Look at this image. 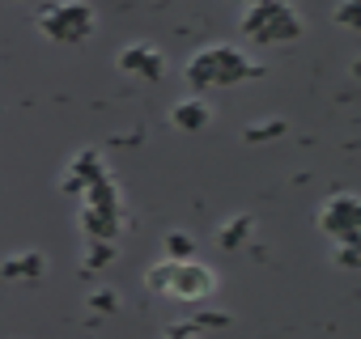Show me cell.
I'll return each mask as SVG.
<instances>
[{"mask_svg":"<svg viewBox=\"0 0 361 339\" xmlns=\"http://www.w3.org/2000/svg\"><path fill=\"white\" fill-rule=\"evenodd\" d=\"M149 288L157 293H174L183 301H200L204 293H213V276L196 263H161L149 271Z\"/></svg>","mask_w":361,"mask_h":339,"instance_id":"obj_1","label":"cell"},{"mask_svg":"<svg viewBox=\"0 0 361 339\" xmlns=\"http://www.w3.org/2000/svg\"><path fill=\"white\" fill-rule=\"evenodd\" d=\"M39 26L51 43H81L94 30V9L90 5H51L39 13Z\"/></svg>","mask_w":361,"mask_h":339,"instance_id":"obj_2","label":"cell"},{"mask_svg":"<svg viewBox=\"0 0 361 339\" xmlns=\"http://www.w3.org/2000/svg\"><path fill=\"white\" fill-rule=\"evenodd\" d=\"M357 221H361V204H357V196H336L327 208H323V217H319V225L344 246H357Z\"/></svg>","mask_w":361,"mask_h":339,"instance_id":"obj_3","label":"cell"},{"mask_svg":"<svg viewBox=\"0 0 361 339\" xmlns=\"http://www.w3.org/2000/svg\"><path fill=\"white\" fill-rule=\"evenodd\" d=\"M119 68H123V72H136V77H149V81H161L166 60H161V51L136 43V47H123V51H119Z\"/></svg>","mask_w":361,"mask_h":339,"instance_id":"obj_4","label":"cell"},{"mask_svg":"<svg viewBox=\"0 0 361 339\" xmlns=\"http://www.w3.org/2000/svg\"><path fill=\"white\" fill-rule=\"evenodd\" d=\"M298 34H302V22H298L293 5H281V0H276V9L264 22V30L255 34V43H281V39H298Z\"/></svg>","mask_w":361,"mask_h":339,"instance_id":"obj_5","label":"cell"},{"mask_svg":"<svg viewBox=\"0 0 361 339\" xmlns=\"http://www.w3.org/2000/svg\"><path fill=\"white\" fill-rule=\"evenodd\" d=\"M170 123L183 127V132H204V127L213 123V106L200 102V98H188V102H178V106L170 110Z\"/></svg>","mask_w":361,"mask_h":339,"instance_id":"obj_6","label":"cell"},{"mask_svg":"<svg viewBox=\"0 0 361 339\" xmlns=\"http://www.w3.org/2000/svg\"><path fill=\"white\" fill-rule=\"evenodd\" d=\"M43 271H47V259H43L39 250H30V255H13V259L0 263V276H5V280H39Z\"/></svg>","mask_w":361,"mask_h":339,"instance_id":"obj_7","label":"cell"},{"mask_svg":"<svg viewBox=\"0 0 361 339\" xmlns=\"http://www.w3.org/2000/svg\"><path fill=\"white\" fill-rule=\"evenodd\" d=\"M251 229H255V221H251L247 212H243V217H230V221L221 225V238H217V242H221L226 250H238V246L247 242V234H251Z\"/></svg>","mask_w":361,"mask_h":339,"instance_id":"obj_8","label":"cell"},{"mask_svg":"<svg viewBox=\"0 0 361 339\" xmlns=\"http://www.w3.org/2000/svg\"><path fill=\"white\" fill-rule=\"evenodd\" d=\"M272 9H276V0H268V5H251V9L243 13V34H251V39H255V34L264 30V22L272 18Z\"/></svg>","mask_w":361,"mask_h":339,"instance_id":"obj_9","label":"cell"},{"mask_svg":"<svg viewBox=\"0 0 361 339\" xmlns=\"http://www.w3.org/2000/svg\"><path fill=\"white\" fill-rule=\"evenodd\" d=\"M192 250H196V246H192L188 234H170V238H166V255H170V263H188Z\"/></svg>","mask_w":361,"mask_h":339,"instance_id":"obj_10","label":"cell"},{"mask_svg":"<svg viewBox=\"0 0 361 339\" xmlns=\"http://www.w3.org/2000/svg\"><path fill=\"white\" fill-rule=\"evenodd\" d=\"M272 136H285V119H268V123H259V127H247V140H251V144H264V140H272Z\"/></svg>","mask_w":361,"mask_h":339,"instance_id":"obj_11","label":"cell"},{"mask_svg":"<svg viewBox=\"0 0 361 339\" xmlns=\"http://www.w3.org/2000/svg\"><path fill=\"white\" fill-rule=\"evenodd\" d=\"M111 259H115V246H111V242H94V250L85 255V267H90V271H98V267H106Z\"/></svg>","mask_w":361,"mask_h":339,"instance_id":"obj_12","label":"cell"},{"mask_svg":"<svg viewBox=\"0 0 361 339\" xmlns=\"http://www.w3.org/2000/svg\"><path fill=\"white\" fill-rule=\"evenodd\" d=\"M336 263H340V267H348V271H353V267H357V263H361V255H357V246H348V242H344V246H336Z\"/></svg>","mask_w":361,"mask_h":339,"instance_id":"obj_13","label":"cell"},{"mask_svg":"<svg viewBox=\"0 0 361 339\" xmlns=\"http://www.w3.org/2000/svg\"><path fill=\"white\" fill-rule=\"evenodd\" d=\"M90 305H94V314H111V309L119 305V297H115V293H94Z\"/></svg>","mask_w":361,"mask_h":339,"instance_id":"obj_14","label":"cell"},{"mask_svg":"<svg viewBox=\"0 0 361 339\" xmlns=\"http://www.w3.org/2000/svg\"><path fill=\"white\" fill-rule=\"evenodd\" d=\"M357 18H361V5H340L336 9V22L340 26H357Z\"/></svg>","mask_w":361,"mask_h":339,"instance_id":"obj_15","label":"cell"},{"mask_svg":"<svg viewBox=\"0 0 361 339\" xmlns=\"http://www.w3.org/2000/svg\"><path fill=\"white\" fill-rule=\"evenodd\" d=\"M200 322H213V326H226L230 318H226L221 309H204V314H200Z\"/></svg>","mask_w":361,"mask_h":339,"instance_id":"obj_16","label":"cell"},{"mask_svg":"<svg viewBox=\"0 0 361 339\" xmlns=\"http://www.w3.org/2000/svg\"><path fill=\"white\" fill-rule=\"evenodd\" d=\"M192 335H196L192 326H170V331H166V339H192Z\"/></svg>","mask_w":361,"mask_h":339,"instance_id":"obj_17","label":"cell"}]
</instances>
